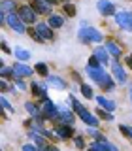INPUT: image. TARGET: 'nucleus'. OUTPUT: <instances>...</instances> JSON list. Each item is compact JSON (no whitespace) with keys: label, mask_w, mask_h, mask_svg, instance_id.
<instances>
[{"label":"nucleus","mask_w":132,"mask_h":151,"mask_svg":"<svg viewBox=\"0 0 132 151\" xmlns=\"http://www.w3.org/2000/svg\"><path fill=\"white\" fill-rule=\"evenodd\" d=\"M81 94L85 98H93V89L89 87L87 83H81Z\"/></svg>","instance_id":"27"},{"label":"nucleus","mask_w":132,"mask_h":151,"mask_svg":"<svg viewBox=\"0 0 132 151\" xmlns=\"http://www.w3.org/2000/svg\"><path fill=\"white\" fill-rule=\"evenodd\" d=\"M34 70L42 76V78H47V76H49V70H47V64H45V63H38Z\"/></svg>","instance_id":"23"},{"label":"nucleus","mask_w":132,"mask_h":151,"mask_svg":"<svg viewBox=\"0 0 132 151\" xmlns=\"http://www.w3.org/2000/svg\"><path fill=\"white\" fill-rule=\"evenodd\" d=\"M30 6L40 15H51V4L47 0H30Z\"/></svg>","instance_id":"7"},{"label":"nucleus","mask_w":132,"mask_h":151,"mask_svg":"<svg viewBox=\"0 0 132 151\" xmlns=\"http://www.w3.org/2000/svg\"><path fill=\"white\" fill-rule=\"evenodd\" d=\"M94 55H96L98 60H100V63H104V64H108V60H110V51H108L106 47H96Z\"/></svg>","instance_id":"18"},{"label":"nucleus","mask_w":132,"mask_h":151,"mask_svg":"<svg viewBox=\"0 0 132 151\" xmlns=\"http://www.w3.org/2000/svg\"><path fill=\"white\" fill-rule=\"evenodd\" d=\"M15 57L19 60H28V59H30V51L23 49V47H17V49H15Z\"/></svg>","instance_id":"22"},{"label":"nucleus","mask_w":132,"mask_h":151,"mask_svg":"<svg viewBox=\"0 0 132 151\" xmlns=\"http://www.w3.org/2000/svg\"><path fill=\"white\" fill-rule=\"evenodd\" d=\"M0 87H2V91H8V85H6V81H2V83H0Z\"/></svg>","instance_id":"39"},{"label":"nucleus","mask_w":132,"mask_h":151,"mask_svg":"<svg viewBox=\"0 0 132 151\" xmlns=\"http://www.w3.org/2000/svg\"><path fill=\"white\" fill-rule=\"evenodd\" d=\"M36 30L40 32V36L44 38V40H53V28L47 25V23H38Z\"/></svg>","instance_id":"13"},{"label":"nucleus","mask_w":132,"mask_h":151,"mask_svg":"<svg viewBox=\"0 0 132 151\" xmlns=\"http://www.w3.org/2000/svg\"><path fill=\"white\" fill-rule=\"evenodd\" d=\"M2 51H4V53H9V47H8L6 42H2Z\"/></svg>","instance_id":"38"},{"label":"nucleus","mask_w":132,"mask_h":151,"mask_svg":"<svg viewBox=\"0 0 132 151\" xmlns=\"http://www.w3.org/2000/svg\"><path fill=\"white\" fill-rule=\"evenodd\" d=\"M115 21L117 25L125 30H132V13L130 12H119L115 13Z\"/></svg>","instance_id":"5"},{"label":"nucleus","mask_w":132,"mask_h":151,"mask_svg":"<svg viewBox=\"0 0 132 151\" xmlns=\"http://www.w3.org/2000/svg\"><path fill=\"white\" fill-rule=\"evenodd\" d=\"M13 72H15V78H28V76H32V68L23 63H15L11 66Z\"/></svg>","instance_id":"9"},{"label":"nucleus","mask_w":132,"mask_h":151,"mask_svg":"<svg viewBox=\"0 0 132 151\" xmlns=\"http://www.w3.org/2000/svg\"><path fill=\"white\" fill-rule=\"evenodd\" d=\"M47 83L53 85L55 89H66V81H64V79H60L59 76H47Z\"/></svg>","instance_id":"17"},{"label":"nucleus","mask_w":132,"mask_h":151,"mask_svg":"<svg viewBox=\"0 0 132 151\" xmlns=\"http://www.w3.org/2000/svg\"><path fill=\"white\" fill-rule=\"evenodd\" d=\"M106 49L110 51V55H113L115 59H119V57H121V47L117 45L115 42H111V40H110V42H106Z\"/></svg>","instance_id":"19"},{"label":"nucleus","mask_w":132,"mask_h":151,"mask_svg":"<svg viewBox=\"0 0 132 151\" xmlns=\"http://www.w3.org/2000/svg\"><path fill=\"white\" fill-rule=\"evenodd\" d=\"M30 91H32V94L34 96H38V98H42V100H47V87H45V83L42 85V83H38V81H34L30 85Z\"/></svg>","instance_id":"10"},{"label":"nucleus","mask_w":132,"mask_h":151,"mask_svg":"<svg viewBox=\"0 0 132 151\" xmlns=\"http://www.w3.org/2000/svg\"><path fill=\"white\" fill-rule=\"evenodd\" d=\"M79 40L85 42V44H94V42H102L104 40V36H102V32H98L96 28H93V27H81V30H79Z\"/></svg>","instance_id":"2"},{"label":"nucleus","mask_w":132,"mask_h":151,"mask_svg":"<svg viewBox=\"0 0 132 151\" xmlns=\"http://www.w3.org/2000/svg\"><path fill=\"white\" fill-rule=\"evenodd\" d=\"M55 136H57V138H62V140L72 138V136H74L72 127H70V125H59V127L55 129Z\"/></svg>","instance_id":"11"},{"label":"nucleus","mask_w":132,"mask_h":151,"mask_svg":"<svg viewBox=\"0 0 132 151\" xmlns=\"http://www.w3.org/2000/svg\"><path fill=\"white\" fill-rule=\"evenodd\" d=\"M23 151H40V149H36L34 145H30V144H27V145H23Z\"/></svg>","instance_id":"35"},{"label":"nucleus","mask_w":132,"mask_h":151,"mask_svg":"<svg viewBox=\"0 0 132 151\" xmlns=\"http://www.w3.org/2000/svg\"><path fill=\"white\" fill-rule=\"evenodd\" d=\"M55 121L59 123V125H70V123H74V111H68V110H60Z\"/></svg>","instance_id":"12"},{"label":"nucleus","mask_w":132,"mask_h":151,"mask_svg":"<svg viewBox=\"0 0 132 151\" xmlns=\"http://www.w3.org/2000/svg\"><path fill=\"white\" fill-rule=\"evenodd\" d=\"M126 66H128V68H132V53L126 57Z\"/></svg>","instance_id":"36"},{"label":"nucleus","mask_w":132,"mask_h":151,"mask_svg":"<svg viewBox=\"0 0 132 151\" xmlns=\"http://www.w3.org/2000/svg\"><path fill=\"white\" fill-rule=\"evenodd\" d=\"M59 108L55 106L51 100H44V104H42V115L45 117V119H57V115H59Z\"/></svg>","instance_id":"6"},{"label":"nucleus","mask_w":132,"mask_h":151,"mask_svg":"<svg viewBox=\"0 0 132 151\" xmlns=\"http://www.w3.org/2000/svg\"><path fill=\"white\" fill-rule=\"evenodd\" d=\"M87 151H102V149L98 147V144H94V145H91V147H89Z\"/></svg>","instance_id":"37"},{"label":"nucleus","mask_w":132,"mask_h":151,"mask_svg":"<svg viewBox=\"0 0 132 151\" xmlns=\"http://www.w3.org/2000/svg\"><path fill=\"white\" fill-rule=\"evenodd\" d=\"M87 74H89V78L94 79L96 83H100L104 78H106V72H104V68L100 66V68H87Z\"/></svg>","instance_id":"14"},{"label":"nucleus","mask_w":132,"mask_h":151,"mask_svg":"<svg viewBox=\"0 0 132 151\" xmlns=\"http://www.w3.org/2000/svg\"><path fill=\"white\" fill-rule=\"evenodd\" d=\"M17 15L23 19V23H25V25H32V23H36V15L38 13L34 12V8L32 6H21L17 9Z\"/></svg>","instance_id":"3"},{"label":"nucleus","mask_w":132,"mask_h":151,"mask_svg":"<svg viewBox=\"0 0 132 151\" xmlns=\"http://www.w3.org/2000/svg\"><path fill=\"white\" fill-rule=\"evenodd\" d=\"M47 25H49L51 28H60L64 25V17L57 15V13H51L49 15V21H47Z\"/></svg>","instance_id":"16"},{"label":"nucleus","mask_w":132,"mask_h":151,"mask_svg":"<svg viewBox=\"0 0 132 151\" xmlns=\"http://www.w3.org/2000/svg\"><path fill=\"white\" fill-rule=\"evenodd\" d=\"M113 78L117 79L119 83H126V74H125V68L121 64L113 63Z\"/></svg>","instance_id":"15"},{"label":"nucleus","mask_w":132,"mask_h":151,"mask_svg":"<svg viewBox=\"0 0 132 151\" xmlns=\"http://www.w3.org/2000/svg\"><path fill=\"white\" fill-rule=\"evenodd\" d=\"M0 104H2V108H4V110H9V111L13 110V108H11V104H9V102H8L4 96H2V100H0Z\"/></svg>","instance_id":"33"},{"label":"nucleus","mask_w":132,"mask_h":151,"mask_svg":"<svg viewBox=\"0 0 132 151\" xmlns=\"http://www.w3.org/2000/svg\"><path fill=\"white\" fill-rule=\"evenodd\" d=\"M32 138H34V140H36V144H38V145H40V147H45V145H44V138H42V136H40V134H36V132H34V134H32Z\"/></svg>","instance_id":"32"},{"label":"nucleus","mask_w":132,"mask_h":151,"mask_svg":"<svg viewBox=\"0 0 132 151\" xmlns=\"http://www.w3.org/2000/svg\"><path fill=\"white\" fill-rule=\"evenodd\" d=\"M72 108H74V111H75V113H77V115L83 119V123H85L87 127H93V129H94V127H98V125H100L96 117H94L93 113H89V111H87V108H85L81 102H77L74 96H72Z\"/></svg>","instance_id":"1"},{"label":"nucleus","mask_w":132,"mask_h":151,"mask_svg":"<svg viewBox=\"0 0 132 151\" xmlns=\"http://www.w3.org/2000/svg\"><path fill=\"white\" fill-rule=\"evenodd\" d=\"M96 8H98V12H100V13H102L104 17L115 15V6H113V4L110 2V0H98Z\"/></svg>","instance_id":"8"},{"label":"nucleus","mask_w":132,"mask_h":151,"mask_svg":"<svg viewBox=\"0 0 132 151\" xmlns=\"http://www.w3.org/2000/svg\"><path fill=\"white\" fill-rule=\"evenodd\" d=\"M15 83H17V87L21 89V91H25V89H27V85L21 81V78H15Z\"/></svg>","instance_id":"34"},{"label":"nucleus","mask_w":132,"mask_h":151,"mask_svg":"<svg viewBox=\"0 0 132 151\" xmlns=\"http://www.w3.org/2000/svg\"><path fill=\"white\" fill-rule=\"evenodd\" d=\"M100 66H102V63L98 60V57H96V55L89 59V64H87V68H100Z\"/></svg>","instance_id":"28"},{"label":"nucleus","mask_w":132,"mask_h":151,"mask_svg":"<svg viewBox=\"0 0 132 151\" xmlns=\"http://www.w3.org/2000/svg\"><path fill=\"white\" fill-rule=\"evenodd\" d=\"M0 76L2 78H13L15 79V72H13V68H8V66L2 64V68H0Z\"/></svg>","instance_id":"25"},{"label":"nucleus","mask_w":132,"mask_h":151,"mask_svg":"<svg viewBox=\"0 0 132 151\" xmlns=\"http://www.w3.org/2000/svg\"><path fill=\"white\" fill-rule=\"evenodd\" d=\"M96 102L100 104L104 110H108V111H113V110H115V102L108 100V98H104V96H96Z\"/></svg>","instance_id":"20"},{"label":"nucleus","mask_w":132,"mask_h":151,"mask_svg":"<svg viewBox=\"0 0 132 151\" xmlns=\"http://www.w3.org/2000/svg\"><path fill=\"white\" fill-rule=\"evenodd\" d=\"M74 144H75V147H77V149H85V140L81 138V136H75Z\"/></svg>","instance_id":"30"},{"label":"nucleus","mask_w":132,"mask_h":151,"mask_svg":"<svg viewBox=\"0 0 132 151\" xmlns=\"http://www.w3.org/2000/svg\"><path fill=\"white\" fill-rule=\"evenodd\" d=\"M6 23H8V25L11 27L15 32H19V34H25V32H27L25 23H23V19L19 17L17 13H9V15H6Z\"/></svg>","instance_id":"4"},{"label":"nucleus","mask_w":132,"mask_h":151,"mask_svg":"<svg viewBox=\"0 0 132 151\" xmlns=\"http://www.w3.org/2000/svg\"><path fill=\"white\" fill-rule=\"evenodd\" d=\"M98 117H102V119H106V121H113L111 111H108V110H98Z\"/></svg>","instance_id":"29"},{"label":"nucleus","mask_w":132,"mask_h":151,"mask_svg":"<svg viewBox=\"0 0 132 151\" xmlns=\"http://www.w3.org/2000/svg\"><path fill=\"white\" fill-rule=\"evenodd\" d=\"M25 108H27V111L30 113L32 117H36V119H38V117H42V110L36 106L34 102H27V104H25Z\"/></svg>","instance_id":"21"},{"label":"nucleus","mask_w":132,"mask_h":151,"mask_svg":"<svg viewBox=\"0 0 132 151\" xmlns=\"http://www.w3.org/2000/svg\"><path fill=\"white\" fill-rule=\"evenodd\" d=\"M62 12L66 13V15L74 17V15H75V6H74V4H70V2H64V4H62Z\"/></svg>","instance_id":"24"},{"label":"nucleus","mask_w":132,"mask_h":151,"mask_svg":"<svg viewBox=\"0 0 132 151\" xmlns=\"http://www.w3.org/2000/svg\"><path fill=\"white\" fill-rule=\"evenodd\" d=\"M119 130H121L125 136H128V138L132 140V129H128V127H125V125H121V127H119Z\"/></svg>","instance_id":"31"},{"label":"nucleus","mask_w":132,"mask_h":151,"mask_svg":"<svg viewBox=\"0 0 132 151\" xmlns=\"http://www.w3.org/2000/svg\"><path fill=\"white\" fill-rule=\"evenodd\" d=\"M60 2H68V0H60Z\"/></svg>","instance_id":"40"},{"label":"nucleus","mask_w":132,"mask_h":151,"mask_svg":"<svg viewBox=\"0 0 132 151\" xmlns=\"http://www.w3.org/2000/svg\"><path fill=\"white\" fill-rule=\"evenodd\" d=\"M27 32H28V34H30V38H32V40H36V42H40V44H44V42H45V40H44V38H42V36H40V32H38V30H36V28H28V30H27Z\"/></svg>","instance_id":"26"}]
</instances>
